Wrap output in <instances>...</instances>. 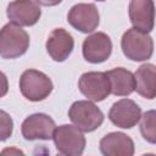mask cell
<instances>
[{
	"label": "cell",
	"instance_id": "obj_1",
	"mask_svg": "<svg viewBox=\"0 0 156 156\" xmlns=\"http://www.w3.org/2000/svg\"><path fill=\"white\" fill-rule=\"evenodd\" d=\"M121 48L124 56L132 61H146L152 56L154 40L149 33L136 28H129L121 39Z\"/></svg>",
	"mask_w": 156,
	"mask_h": 156
},
{
	"label": "cell",
	"instance_id": "obj_2",
	"mask_svg": "<svg viewBox=\"0 0 156 156\" xmlns=\"http://www.w3.org/2000/svg\"><path fill=\"white\" fill-rule=\"evenodd\" d=\"M29 35L21 26L10 22L0 32V55L2 58H17L27 52Z\"/></svg>",
	"mask_w": 156,
	"mask_h": 156
},
{
	"label": "cell",
	"instance_id": "obj_3",
	"mask_svg": "<svg viewBox=\"0 0 156 156\" xmlns=\"http://www.w3.org/2000/svg\"><path fill=\"white\" fill-rule=\"evenodd\" d=\"M68 117L82 132L90 133L98 129L104 122L101 110L89 100H78L68 110Z\"/></svg>",
	"mask_w": 156,
	"mask_h": 156
},
{
	"label": "cell",
	"instance_id": "obj_4",
	"mask_svg": "<svg viewBox=\"0 0 156 156\" xmlns=\"http://www.w3.org/2000/svg\"><path fill=\"white\" fill-rule=\"evenodd\" d=\"M52 140L56 150L66 156H80L85 149V136L77 126L62 124L56 127Z\"/></svg>",
	"mask_w": 156,
	"mask_h": 156
},
{
	"label": "cell",
	"instance_id": "obj_5",
	"mask_svg": "<svg viewBox=\"0 0 156 156\" xmlns=\"http://www.w3.org/2000/svg\"><path fill=\"white\" fill-rule=\"evenodd\" d=\"M54 89L51 79L38 69H27L20 78V90L29 101H41L46 99Z\"/></svg>",
	"mask_w": 156,
	"mask_h": 156
},
{
	"label": "cell",
	"instance_id": "obj_6",
	"mask_svg": "<svg viewBox=\"0 0 156 156\" xmlns=\"http://www.w3.org/2000/svg\"><path fill=\"white\" fill-rule=\"evenodd\" d=\"M80 93L91 101H102L111 94V85L106 72H85L78 80Z\"/></svg>",
	"mask_w": 156,
	"mask_h": 156
},
{
	"label": "cell",
	"instance_id": "obj_7",
	"mask_svg": "<svg viewBox=\"0 0 156 156\" xmlns=\"http://www.w3.org/2000/svg\"><path fill=\"white\" fill-rule=\"evenodd\" d=\"M55 129V121L45 113H33L21 126V133L26 140H50Z\"/></svg>",
	"mask_w": 156,
	"mask_h": 156
},
{
	"label": "cell",
	"instance_id": "obj_8",
	"mask_svg": "<svg viewBox=\"0 0 156 156\" xmlns=\"http://www.w3.org/2000/svg\"><path fill=\"white\" fill-rule=\"evenodd\" d=\"M67 21L74 29L82 33H91L99 26L100 15L94 4H77L68 11Z\"/></svg>",
	"mask_w": 156,
	"mask_h": 156
},
{
	"label": "cell",
	"instance_id": "obj_9",
	"mask_svg": "<svg viewBox=\"0 0 156 156\" xmlns=\"http://www.w3.org/2000/svg\"><path fill=\"white\" fill-rule=\"evenodd\" d=\"M141 118V108L130 99H121L108 111V119L117 127L130 129Z\"/></svg>",
	"mask_w": 156,
	"mask_h": 156
},
{
	"label": "cell",
	"instance_id": "obj_10",
	"mask_svg": "<svg viewBox=\"0 0 156 156\" xmlns=\"http://www.w3.org/2000/svg\"><path fill=\"white\" fill-rule=\"evenodd\" d=\"M83 57L90 63L106 61L112 52V41L104 32H98L84 39L82 46Z\"/></svg>",
	"mask_w": 156,
	"mask_h": 156
},
{
	"label": "cell",
	"instance_id": "obj_11",
	"mask_svg": "<svg viewBox=\"0 0 156 156\" xmlns=\"http://www.w3.org/2000/svg\"><path fill=\"white\" fill-rule=\"evenodd\" d=\"M6 13L11 22L29 27L39 21L41 10L39 4L34 0H13L9 4Z\"/></svg>",
	"mask_w": 156,
	"mask_h": 156
},
{
	"label": "cell",
	"instance_id": "obj_12",
	"mask_svg": "<svg viewBox=\"0 0 156 156\" xmlns=\"http://www.w3.org/2000/svg\"><path fill=\"white\" fill-rule=\"evenodd\" d=\"M129 20L134 28L143 32H151L155 26L154 0H130Z\"/></svg>",
	"mask_w": 156,
	"mask_h": 156
},
{
	"label": "cell",
	"instance_id": "obj_13",
	"mask_svg": "<svg viewBox=\"0 0 156 156\" xmlns=\"http://www.w3.org/2000/svg\"><path fill=\"white\" fill-rule=\"evenodd\" d=\"M74 40L73 37L63 28L54 29L46 40V51L50 57L56 62H62L73 51Z\"/></svg>",
	"mask_w": 156,
	"mask_h": 156
},
{
	"label": "cell",
	"instance_id": "obj_14",
	"mask_svg": "<svg viewBox=\"0 0 156 156\" xmlns=\"http://www.w3.org/2000/svg\"><path fill=\"white\" fill-rule=\"evenodd\" d=\"M100 152L105 156H132L134 154V141L122 132H112L101 138Z\"/></svg>",
	"mask_w": 156,
	"mask_h": 156
},
{
	"label": "cell",
	"instance_id": "obj_15",
	"mask_svg": "<svg viewBox=\"0 0 156 156\" xmlns=\"http://www.w3.org/2000/svg\"><path fill=\"white\" fill-rule=\"evenodd\" d=\"M110 85H111V94L116 96H128L135 90V77L134 74L123 68L116 67L106 72Z\"/></svg>",
	"mask_w": 156,
	"mask_h": 156
},
{
	"label": "cell",
	"instance_id": "obj_16",
	"mask_svg": "<svg viewBox=\"0 0 156 156\" xmlns=\"http://www.w3.org/2000/svg\"><path fill=\"white\" fill-rule=\"evenodd\" d=\"M135 77V90L136 93L149 100L156 98V66L152 63L141 65L136 72Z\"/></svg>",
	"mask_w": 156,
	"mask_h": 156
},
{
	"label": "cell",
	"instance_id": "obj_17",
	"mask_svg": "<svg viewBox=\"0 0 156 156\" xmlns=\"http://www.w3.org/2000/svg\"><path fill=\"white\" fill-rule=\"evenodd\" d=\"M140 133L147 143L156 145V110L144 112L140 118Z\"/></svg>",
	"mask_w": 156,
	"mask_h": 156
},
{
	"label": "cell",
	"instance_id": "obj_18",
	"mask_svg": "<svg viewBox=\"0 0 156 156\" xmlns=\"http://www.w3.org/2000/svg\"><path fill=\"white\" fill-rule=\"evenodd\" d=\"M12 127H13V123L11 117L5 111H1V140L2 141L6 140L9 136H11Z\"/></svg>",
	"mask_w": 156,
	"mask_h": 156
},
{
	"label": "cell",
	"instance_id": "obj_19",
	"mask_svg": "<svg viewBox=\"0 0 156 156\" xmlns=\"http://www.w3.org/2000/svg\"><path fill=\"white\" fill-rule=\"evenodd\" d=\"M39 5H43V6H56L58 5L62 0H35Z\"/></svg>",
	"mask_w": 156,
	"mask_h": 156
},
{
	"label": "cell",
	"instance_id": "obj_20",
	"mask_svg": "<svg viewBox=\"0 0 156 156\" xmlns=\"http://www.w3.org/2000/svg\"><path fill=\"white\" fill-rule=\"evenodd\" d=\"M96 1H105V0H96Z\"/></svg>",
	"mask_w": 156,
	"mask_h": 156
}]
</instances>
